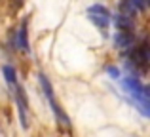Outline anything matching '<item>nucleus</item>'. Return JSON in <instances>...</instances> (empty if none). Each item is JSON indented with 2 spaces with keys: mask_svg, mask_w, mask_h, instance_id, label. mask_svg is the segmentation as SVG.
<instances>
[{
  "mask_svg": "<svg viewBox=\"0 0 150 137\" xmlns=\"http://www.w3.org/2000/svg\"><path fill=\"white\" fill-rule=\"evenodd\" d=\"M122 84H124L125 92L135 99L137 109L143 112V116H148L150 114V111H148V105H150L148 95H150V92H148V88H146V86H143L139 80H135V78H125Z\"/></svg>",
  "mask_w": 150,
  "mask_h": 137,
  "instance_id": "f257e3e1",
  "label": "nucleus"
},
{
  "mask_svg": "<svg viewBox=\"0 0 150 137\" xmlns=\"http://www.w3.org/2000/svg\"><path fill=\"white\" fill-rule=\"evenodd\" d=\"M88 17H89V21H93L101 31H106V27H108V23H110V11H108V8L101 6V4H93V6L88 8Z\"/></svg>",
  "mask_w": 150,
  "mask_h": 137,
  "instance_id": "f03ea898",
  "label": "nucleus"
},
{
  "mask_svg": "<svg viewBox=\"0 0 150 137\" xmlns=\"http://www.w3.org/2000/svg\"><path fill=\"white\" fill-rule=\"evenodd\" d=\"M15 105H17V112H19V122H21V128L27 130L29 128V116H27V109H29V101L25 97V92H23L21 86L15 84Z\"/></svg>",
  "mask_w": 150,
  "mask_h": 137,
  "instance_id": "7ed1b4c3",
  "label": "nucleus"
},
{
  "mask_svg": "<svg viewBox=\"0 0 150 137\" xmlns=\"http://www.w3.org/2000/svg\"><path fill=\"white\" fill-rule=\"evenodd\" d=\"M131 59H133V63H135V67H139L143 72H146V70H148V61H150L148 44H146V42H143L141 46H137V48L133 50Z\"/></svg>",
  "mask_w": 150,
  "mask_h": 137,
  "instance_id": "20e7f679",
  "label": "nucleus"
},
{
  "mask_svg": "<svg viewBox=\"0 0 150 137\" xmlns=\"http://www.w3.org/2000/svg\"><path fill=\"white\" fill-rule=\"evenodd\" d=\"M133 44H135V38H133V34L127 33V31H118L116 36H114V46H116L118 50H127V48H131Z\"/></svg>",
  "mask_w": 150,
  "mask_h": 137,
  "instance_id": "39448f33",
  "label": "nucleus"
},
{
  "mask_svg": "<svg viewBox=\"0 0 150 137\" xmlns=\"http://www.w3.org/2000/svg\"><path fill=\"white\" fill-rule=\"evenodd\" d=\"M114 23H116L118 31H127V33H131V29H133V19L129 17V15L122 13V11L114 17Z\"/></svg>",
  "mask_w": 150,
  "mask_h": 137,
  "instance_id": "423d86ee",
  "label": "nucleus"
},
{
  "mask_svg": "<svg viewBox=\"0 0 150 137\" xmlns=\"http://www.w3.org/2000/svg\"><path fill=\"white\" fill-rule=\"evenodd\" d=\"M17 40H19V48H21L23 52H29V40H27V19L21 23V27H19V31H17Z\"/></svg>",
  "mask_w": 150,
  "mask_h": 137,
  "instance_id": "0eeeda50",
  "label": "nucleus"
},
{
  "mask_svg": "<svg viewBox=\"0 0 150 137\" xmlns=\"http://www.w3.org/2000/svg\"><path fill=\"white\" fill-rule=\"evenodd\" d=\"M2 74H4L6 82L11 86V88L17 84V72H15V69L11 67V65H4V67H2Z\"/></svg>",
  "mask_w": 150,
  "mask_h": 137,
  "instance_id": "6e6552de",
  "label": "nucleus"
},
{
  "mask_svg": "<svg viewBox=\"0 0 150 137\" xmlns=\"http://www.w3.org/2000/svg\"><path fill=\"white\" fill-rule=\"evenodd\" d=\"M131 4L135 6V10H139V11H144L148 8V0H131Z\"/></svg>",
  "mask_w": 150,
  "mask_h": 137,
  "instance_id": "1a4fd4ad",
  "label": "nucleus"
},
{
  "mask_svg": "<svg viewBox=\"0 0 150 137\" xmlns=\"http://www.w3.org/2000/svg\"><path fill=\"white\" fill-rule=\"evenodd\" d=\"M106 70H108V74H110L112 78H120V70H118L116 67H108Z\"/></svg>",
  "mask_w": 150,
  "mask_h": 137,
  "instance_id": "9d476101",
  "label": "nucleus"
}]
</instances>
